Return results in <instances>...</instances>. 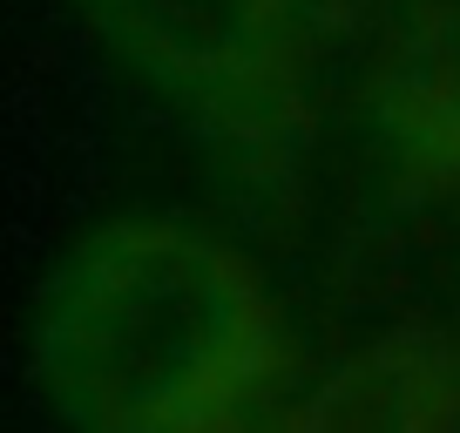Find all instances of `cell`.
<instances>
[{
  "label": "cell",
  "instance_id": "1",
  "mask_svg": "<svg viewBox=\"0 0 460 433\" xmlns=\"http://www.w3.org/2000/svg\"><path fill=\"white\" fill-rule=\"evenodd\" d=\"M28 346L75 433H217L271 359V298L217 231L122 216L61 251Z\"/></svg>",
  "mask_w": 460,
  "mask_h": 433
},
{
  "label": "cell",
  "instance_id": "2",
  "mask_svg": "<svg viewBox=\"0 0 460 433\" xmlns=\"http://www.w3.org/2000/svg\"><path fill=\"white\" fill-rule=\"evenodd\" d=\"M122 55L170 95L203 109H237L271 82L278 0H88Z\"/></svg>",
  "mask_w": 460,
  "mask_h": 433
},
{
  "label": "cell",
  "instance_id": "3",
  "mask_svg": "<svg viewBox=\"0 0 460 433\" xmlns=\"http://www.w3.org/2000/svg\"><path fill=\"white\" fill-rule=\"evenodd\" d=\"M379 129L427 176H460V0H433L393 41L379 75Z\"/></svg>",
  "mask_w": 460,
  "mask_h": 433
},
{
  "label": "cell",
  "instance_id": "4",
  "mask_svg": "<svg viewBox=\"0 0 460 433\" xmlns=\"http://www.w3.org/2000/svg\"><path fill=\"white\" fill-rule=\"evenodd\" d=\"M278 7H298V0H278Z\"/></svg>",
  "mask_w": 460,
  "mask_h": 433
}]
</instances>
